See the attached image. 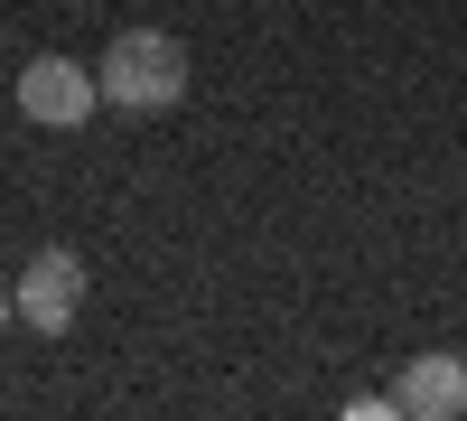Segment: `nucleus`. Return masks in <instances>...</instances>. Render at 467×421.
<instances>
[{
    "label": "nucleus",
    "mask_w": 467,
    "mask_h": 421,
    "mask_svg": "<svg viewBox=\"0 0 467 421\" xmlns=\"http://www.w3.org/2000/svg\"><path fill=\"white\" fill-rule=\"evenodd\" d=\"M337 421H402V403H393V394H365V403H346Z\"/></svg>",
    "instance_id": "5"
},
{
    "label": "nucleus",
    "mask_w": 467,
    "mask_h": 421,
    "mask_svg": "<svg viewBox=\"0 0 467 421\" xmlns=\"http://www.w3.org/2000/svg\"><path fill=\"white\" fill-rule=\"evenodd\" d=\"M393 403H402V421H467V356H449V347L411 356L393 374Z\"/></svg>",
    "instance_id": "4"
},
{
    "label": "nucleus",
    "mask_w": 467,
    "mask_h": 421,
    "mask_svg": "<svg viewBox=\"0 0 467 421\" xmlns=\"http://www.w3.org/2000/svg\"><path fill=\"white\" fill-rule=\"evenodd\" d=\"M94 85H103L112 112H169V103H187V47L169 28H122L103 47Z\"/></svg>",
    "instance_id": "1"
},
{
    "label": "nucleus",
    "mask_w": 467,
    "mask_h": 421,
    "mask_svg": "<svg viewBox=\"0 0 467 421\" xmlns=\"http://www.w3.org/2000/svg\"><path fill=\"white\" fill-rule=\"evenodd\" d=\"M94 103H103V85H94L75 57H28V66H19V122L75 132V122H94Z\"/></svg>",
    "instance_id": "3"
},
{
    "label": "nucleus",
    "mask_w": 467,
    "mask_h": 421,
    "mask_svg": "<svg viewBox=\"0 0 467 421\" xmlns=\"http://www.w3.org/2000/svg\"><path fill=\"white\" fill-rule=\"evenodd\" d=\"M10 319H19V300H10V290H0V328H10Z\"/></svg>",
    "instance_id": "6"
},
{
    "label": "nucleus",
    "mask_w": 467,
    "mask_h": 421,
    "mask_svg": "<svg viewBox=\"0 0 467 421\" xmlns=\"http://www.w3.org/2000/svg\"><path fill=\"white\" fill-rule=\"evenodd\" d=\"M85 290H94V272H85V253H66V244H47V253H28L19 262V328H37V337H66L75 319H85Z\"/></svg>",
    "instance_id": "2"
}]
</instances>
